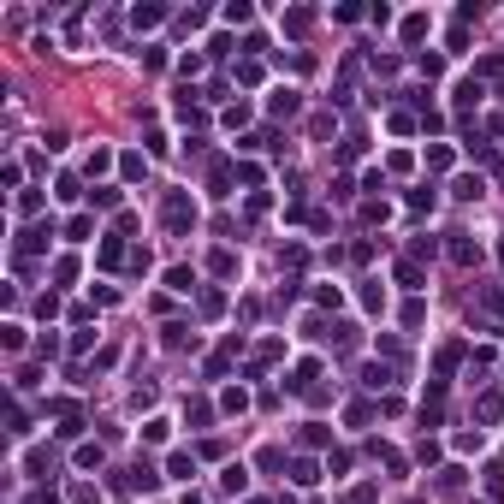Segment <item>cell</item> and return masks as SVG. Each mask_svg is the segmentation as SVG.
I'll list each match as a JSON object with an SVG mask.
<instances>
[{
	"instance_id": "obj_1",
	"label": "cell",
	"mask_w": 504,
	"mask_h": 504,
	"mask_svg": "<svg viewBox=\"0 0 504 504\" xmlns=\"http://www.w3.org/2000/svg\"><path fill=\"white\" fill-rule=\"evenodd\" d=\"M196 226V202L190 196H166V231H190Z\"/></svg>"
},
{
	"instance_id": "obj_2",
	"label": "cell",
	"mask_w": 504,
	"mask_h": 504,
	"mask_svg": "<svg viewBox=\"0 0 504 504\" xmlns=\"http://www.w3.org/2000/svg\"><path fill=\"white\" fill-rule=\"evenodd\" d=\"M439 415H445V380H433L427 392H422V422L439 427Z\"/></svg>"
},
{
	"instance_id": "obj_3",
	"label": "cell",
	"mask_w": 504,
	"mask_h": 504,
	"mask_svg": "<svg viewBox=\"0 0 504 504\" xmlns=\"http://www.w3.org/2000/svg\"><path fill=\"white\" fill-rule=\"evenodd\" d=\"M48 238H54V226H30V231H18V256H36V249H48Z\"/></svg>"
},
{
	"instance_id": "obj_4",
	"label": "cell",
	"mask_w": 504,
	"mask_h": 504,
	"mask_svg": "<svg viewBox=\"0 0 504 504\" xmlns=\"http://www.w3.org/2000/svg\"><path fill=\"white\" fill-rule=\"evenodd\" d=\"M196 475V457L190 451H172V457H166V481H190Z\"/></svg>"
},
{
	"instance_id": "obj_5",
	"label": "cell",
	"mask_w": 504,
	"mask_h": 504,
	"mask_svg": "<svg viewBox=\"0 0 504 504\" xmlns=\"http://www.w3.org/2000/svg\"><path fill=\"white\" fill-rule=\"evenodd\" d=\"M451 261H457V267H475L481 261V243H469L463 231H457V238H451Z\"/></svg>"
},
{
	"instance_id": "obj_6",
	"label": "cell",
	"mask_w": 504,
	"mask_h": 504,
	"mask_svg": "<svg viewBox=\"0 0 504 504\" xmlns=\"http://www.w3.org/2000/svg\"><path fill=\"white\" fill-rule=\"evenodd\" d=\"M498 415H504V398H498V392H486V398L475 403V422H498Z\"/></svg>"
},
{
	"instance_id": "obj_7",
	"label": "cell",
	"mask_w": 504,
	"mask_h": 504,
	"mask_svg": "<svg viewBox=\"0 0 504 504\" xmlns=\"http://www.w3.org/2000/svg\"><path fill=\"white\" fill-rule=\"evenodd\" d=\"M166 344H172V350H184V344H190V350H196V332L184 327V321H172V327H166Z\"/></svg>"
},
{
	"instance_id": "obj_8",
	"label": "cell",
	"mask_w": 504,
	"mask_h": 504,
	"mask_svg": "<svg viewBox=\"0 0 504 504\" xmlns=\"http://www.w3.org/2000/svg\"><path fill=\"white\" fill-rule=\"evenodd\" d=\"M208 267H214L220 279H231V273H238V256H231V249H214V261H208Z\"/></svg>"
},
{
	"instance_id": "obj_9",
	"label": "cell",
	"mask_w": 504,
	"mask_h": 504,
	"mask_svg": "<svg viewBox=\"0 0 504 504\" xmlns=\"http://www.w3.org/2000/svg\"><path fill=\"white\" fill-rule=\"evenodd\" d=\"M267 107H273V113H279V119H291V113H297V89H279L273 101H267Z\"/></svg>"
},
{
	"instance_id": "obj_10",
	"label": "cell",
	"mask_w": 504,
	"mask_h": 504,
	"mask_svg": "<svg viewBox=\"0 0 504 504\" xmlns=\"http://www.w3.org/2000/svg\"><path fill=\"white\" fill-rule=\"evenodd\" d=\"M160 18H166V12H160V6H137V12H131V24H137V30H155Z\"/></svg>"
},
{
	"instance_id": "obj_11",
	"label": "cell",
	"mask_w": 504,
	"mask_h": 504,
	"mask_svg": "<svg viewBox=\"0 0 504 504\" xmlns=\"http://www.w3.org/2000/svg\"><path fill=\"white\" fill-rule=\"evenodd\" d=\"M481 190H486V184H481V178H457V184H451V196H457V202H475Z\"/></svg>"
},
{
	"instance_id": "obj_12",
	"label": "cell",
	"mask_w": 504,
	"mask_h": 504,
	"mask_svg": "<svg viewBox=\"0 0 504 504\" xmlns=\"http://www.w3.org/2000/svg\"><path fill=\"white\" fill-rule=\"evenodd\" d=\"M291 481H297V486H314L321 475H314V463H309V457H297V463H291Z\"/></svg>"
},
{
	"instance_id": "obj_13",
	"label": "cell",
	"mask_w": 504,
	"mask_h": 504,
	"mask_svg": "<svg viewBox=\"0 0 504 504\" xmlns=\"http://www.w3.org/2000/svg\"><path fill=\"white\" fill-rule=\"evenodd\" d=\"M398 285H410V291H422V267H415V261H398Z\"/></svg>"
},
{
	"instance_id": "obj_14",
	"label": "cell",
	"mask_w": 504,
	"mask_h": 504,
	"mask_svg": "<svg viewBox=\"0 0 504 504\" xmlns=\"http://www.w3.org/2000/svg\"><path fill=\"white\" fill-rule=\"evenodd\" d=\"M309 24H314V12H302V6H297V12H285V30H291V36H302Z\"/></svg>"
},
{
	"instance_id": "obj_15",
	"label": "cell",
	"mask_w": 504,
	"mask_h": 504,
	"mask_svg": "<svg viewBox=\"0 0 504 504\" xmlns=\"http://www.w3.org/2000/svg\"><path fill=\"white\" fill-rule=\"evenodd\" d=\"M119 261H125V243L107 238V243H101V267H119Z\"/></svg>"
},
{
	"instance_id": "obj_16",
	"label": "cell",
	"mask_w": 504,
	"mask_h": 504,
	"mask_svg": "<svg viewBox=\"0 0 504 504\" xmlns=\"http://www.w3.org/2000/svg\"><path fill=\"white\" fill-rule=\"evenodd\" d=\"M166 285H172V291H196V273H190V267H172V273H166Z\"/></svg>"
},
{
	"instance_id": "obj_17",
	"label": "cell",
	"mask_w": 504,
	"mask_h": 504,
	"mask_svg": "<svg viewBox=\"0 0 504 504\" xmlns=\"http://www.w3.org/2000/svg\"><path fill=\"white\" fill-rule=\"evenodd\" d=\"M220 486H226V493H243V486H249V475H243V463H231V469H226V481H220Z\"/></svg>"
},
{
	"instance_id": "obj_18",
	"label": "cell",
	"mask_w": 504,
	"mask_h": 504,
	"mask_svg": "<svg viewBox=\"0 0 504 504\" xmlns=\"http://www.w3.org/2000/svg\"><path fill=\"white\" fill-rule=\"evenodd\" d=\"M385 380H392V368H362V385H368V392H380Z\"/></svg>"
},
{
	"instance_id": "obj_19",
	"label": "cell",
	"mask_w": 504,
	"mask_h": 504,
	"mask_svg": "<svg viewBox=\"0 0 504 504\" xmlns=\"http://www.w3.org/2000/svg\"><path fill=\"white\" fill-rule=\"evenodd\" d=\"M184 415H190L196 427H208V422H214V403H202V398H196V403H190V410H184Z\"/></svg>"
},
{
	"instance_id": "obj_20",
	"label": "cell",
	"mask_w": 504,
	"mask_h": 504,
	"mask_svg": "<svg viewBox=\"0 0 504 504\" xmlns=\"http://www.w3.org/2000/svg\"><path fill=\"white\" fill-rule=\"evenodd\" d=\"M54 279H60V285H72V279H77V261H72V256H60V261H54Z\"/></svg>"
},
{
	"instance_id": "obj_21",
	"label": "cell",
	"mask_w": 504,
	"mask_h": 504,
	"mask_svg": "<svg viewBox=\"0 0 504 504\" xmlns=\"http://www.w3.org/2000/svg\"><path fill=\"white\" fill-rule=\"evenodd\" d=\"M77 469H101V445H77Z\"/></svg>"
},
{
	"instance_id": "obj_22",
	"label": "cell",
	"mask_w": 504,
	"mask_h": 504,
	"mask_svg": "<svg viewBox=\"0 0 504 504\" xmlns=\"http://www.w3.org/2000/svg\"><path fill=\"white\" fill-rule=\"evenodd\" d=\"M89 231H95V220H89V214H77V220L65 226V238H89Z\"/></svg>"
},
{
	"instance_id": "obj_23",
	"label": "cell",
	"mask_w": 504,
	"mask_h": 504,
	"mask_svg": "<svg viewBox=\"0 0 504 504\" xmlns=\"http://www.w3.org/2000/svg\"><path fill=\"white\" fill-rule=\"evenodd\" d=\"M427 36V18H403V42H422Z\"/></svg>"
},
{
	"instance_id": "obj_24",
	"label": "cell",
	"mask_w": 504,
	"mask_h": 504,
	"mask_svg": "<svg viewBox=\"0 0 504 504\" xmlns=\"http://www.w3.org/2000/svg\"><path fill=\"white\" fill-rule=\"evenodd\" d=\"M368 415H374L368 403H350V410H344V422H350V427H368Z\"/></svg>"
},
{
	"instance_id": "obj_25",
	"label": "cell",
	"mask_w": 504,
	"mask_h": 504,
	"mask_svg": "<svg viewBox=\"0 0 504 504\" xmlns=\"http://www.w3.org/2000/svg\"><path fill=\"white\" fill-rule=\"evenodd\" d=\"M327 439H332V433H327L321 422H309V427H302V445H327Z\"/></svg>"
},
{
	"instance_id": "obj_26",
	"label": "cell",
	"mask_w": 504,
	"mask_h": 504,
	"mask_svg": "<svg viewBox=\"0 0 504 504\" xmlns=\"http://www.w3.org/2000/svg\"><path fill=\"white\" fill-rule=\"evenodd\" d=\"M89 202H95V208H119V190H113V184H107V190H89Z\"/></svg>"
},
{
	"instance_id": "obj_27",
	"label": "cell",
	"mask_w": 504,
	"mask_h": 504,
	"mask_svg": "<svg viewBox=\"0 0 504 504\" xmlns=\"http://www.w3.org/2000/svg\"><path fill=\"white\" fill-rule=\"evenodd\" d=\"M243 403H249V398H243V392H238V385H231V392H226V398H220V410H226V415H238V410H243Z\"/></svg>"
},
{
	"instance_id": "obj_28",
	"label": "cell",
	"mask_w": 504,
	"mask_h": 504,
	"mask_svg": "<svg viewBox=\"0 0 504 504\" xmlns=\"http://www.w3.org/2000/svg\"><path fill=\"white\" fill-rule=\"evenodd\" d=\"M166 427H172V422H160V415H155V422L143 427V439H148V445H160V439H166Z\"/></svg>"
},
{
	"instance_id": "obj_29",
	"label": "cell",
	"mask_w": 504,
	"mask_h": 504,
	"mask_svg": "<svg viewBox=\"0 0 504 504\" xmlns=\"http://www.w3.org/2000/svg\"><path fill=\"white\" fill-rule=\"evenodd\" d=\"M433 202H439V196H433V190H410V208H415V214H427V208H433Z\"/></svg>"
},
{
	"instance_id": "obj_30",
	"label": "cell",
	"mask_w": 504,
	"mask_h": 504,
	"mask_svg": "<svg viewBox=\"0 0 504 504\" xmlns=\"http://www.w3.org/2000/svg\"><path fill=\"white\" fill-rule=\"evenodd\" d=\"M72 504H101V493H95V486H77V493H72Z\"/></svg>"
},
{
	"instance_id": "obj_31",
	"label": "cell",
	"mask_w": 504,
	"mask_h": 504,
	"mask_svg": "<svg viewBox=\"0 0 504 504\" xmlns=\"http://www.w3.org/2000/svg\"><path fill=\"white\" fill-rule=\"evenodd\" d=\"M344 504H374V486H356V493H350Z\"/></svg>"
},
{
	"instance_id": "obj_32",
	"label": "cell",
	"mask_w": 504,
	"mask_h": 504,
	"mask_svg": "<svg viewBox=\"0 0 504 504\" xmlns=\"http://www.w3.org/2000/svg\"><path fill=\"white\" fill-rule=\"evenodd\" d=\"M184 504H202V498H196V493H184Z\"/></svg>"
}]
</instances>
